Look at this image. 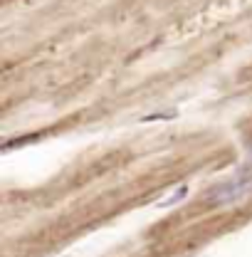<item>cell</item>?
Returning <instances> with one entry per match:
<instances>
[{"instance_id": "cell-1", "label": "cell", "mask_w": 252, "mask_h": 257, "mask_svg": "<svg viewBox=\"0 0 252 257\" xmlns=\"http://www.w3.org/2000/svg\"><path fill=\"white\" fill-rule=\"evenodd\" d=\"M252 195V173L250 176H240L232 181H225L220 186H213L210 191L205 193L208 205L213 208H230L235 203H242Z\"/></svg>"}, {"instance_id": "cell-3", "label": "cell", "mask_w": 252, "mask_h": 257, "mask_svg": "<svg viewBox=\"0 0 252 257\" xmlns=\"http://www.w3.org/2000/svg\"><path fill=\"white\" fill-rule=\"evenodd\" d=\"M176 116H178V111H176V109H168V111L146 114V116H141V121H144V124H149V121H166V119H176Z\"/></svg>"}, {"instance_id": "cell-2", "label": "cell", "mask_w": 252, "mask_h": 257, "mask_svg": "<svg viewBox=\"0 0 252 257\" xmlns=\"http://www.w3.org/2000/svg\"><path fill=\"white\" fill-rule=\"evenodd\" d=\"M186 195H188V186H181L178 191L171 193L166 200H161V203H158V208H163V210H166V208H173V205H176V203H181Z\"/></svg>"}]
</instances>
